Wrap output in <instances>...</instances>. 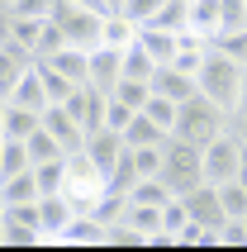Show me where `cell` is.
Masks as SVG:
<instances>
[{
  "label": "cell",
  "mask_w": 247,
  "mask_h": 252,
  "mask_svg": "<svg viewBox=\"0 0 247 252\" xmlns=\"http://www.w3.org/2000/svg\"><path fill=\"white\" fill-rule=\"evenodd\" d=\"M195 81H200V95H209L219 110L233 114L238 100H243V86H247V62H238V57L209 48V57H205V67H200Z\"/></svg>",
  "instance_id": "obj_1"
},
{
  "label": "cell",
  "mask_w": 247,
  "mask_h": 252,
  "mask_svg": "<svg viewBox=\"0 0 247 252\" xmlns=\"http://www.w3.org/2000/svg\"><path fill=\"white\" fill-rule=\"evenodd\" d=\"M228 119L233 114L228 110H219L209 95H190L185 105H181V114H176V138H185V143H195V148H205V143H214L219 133H228Z\"/></svg>",
  "instance_id": "obj_2"
},
{
  "label": "cell",
  "mask_w": 247,
  "mask_h": 252,
  "mask_svg": "<svg viewBox=\"0 0 247 252\" xmlns=\"http://www.w3.org/2000/svg\"><path fill=\"white\" fill-rule=\"evenodd\" d=\"M166 186H171V195H190L195 186H205V148H195L185 138H166V157H162V171H157Z\"/></svg>",
  "instance_id": "obj_3"
},
{
  "label": "cell",
  "mask_w": 247,
  "mask_h": 252,
  "mask_svg": "<svg viewBox=\"0 0 247 252\" xmlns=\"http://www.w3.org/2000/svg\"><path fill=\"white\" fill-rule=\"evenodd\" d=\"M53 19L62 24L67 43H76V48H100V43H105V19H110V14L105 10H86V5H71V0H57Z\"/></svg>",
  "instance_id": "obj_4"
},
{
  "label": "cell",
  "mask_w": 247,
  "mask_h": 252,
  "mask_svg": "<svg viewBox=\"0 0 247 252\" xmlns=\"http://www.w3.org/2000/svg\"><path fill=\"white\" fill-rule=\"evenodd\" d=\"M243 162H247V148L238 143V133H219L214 143H205V181L209 186H223V181H238L243 176Z\"/></svg>",
  "instance_id": "obj_5"
},
{
  "label": "cell",
  "mask_w": 247,
  "mask_h": 252,
  "mask_svg": "<svg viewBox=\"0 0 247 252\" xmlns=\"http://www.w3.org/2000/svg\"><path fill=\"white\" fill-rule=\"evenodd\" d=\"M76 200L62 190V195H43L38 200V228H43V238L48 243H62V233L71 228V219H76Z\"/></svg>",
  "instance_id": "obj_6"
},
{
  "label": "cell",
  "mask_w": 247,
  "mask_h": 252,
  "mask_svg": "<svg viewBox=\"0 0 247 252\" xmlns=\"http://www.w3.org/2000/svg\"><path fill=\"white\" fill-rule=\"evenodd\" d=\"M43 128H48V133H53L67 153H81L86 138H91V133H86V124L67 110V105H48V110H43Z\"/></svg>",
  "instance_id": "obj_7"
},
{
  "label": "cell",
  "mask_w": 247,
  "mask_h": 252,
  "mask_svg": "<svg viewBox=\"0 0 247 252\" xmlns=\"http://www.w3.org/2000/svg\"><path fill=\"white\" fill-rule=\"evenodd\" d=\"M185 200V210H190L195 224H205V228H223L228 224V210H223V200H219V186H195L190 195H181Z\"/></svg>",
  "instance_id": "obj_8"
},
{
  "label": "cell",
  "mask_w": 247,
  "mask_h": 252,
  "mask_svg": "<svg viewBox=\"0 0 247 252\" xmlns=\"http://www.w3.org/2000/svg\"><path fill=\"white\" fill-rule=\"evenodd\" d=\"M124 153H128V143H124L119 128H95V133L86 138V157H91V162H95L105 176L119 167V157H124Z\"/></svg>",
  "instance_id": "obj_9"
},
{
  "label": "cell",
  "mask_w": 247,
  "mask_h": 252,
  "mask_svg": "<svg viewBox=\"0 0 247 252\" xmlns=\"http://www.w3.org/2000/svg\"><path fill=\"white\" fill-rule=\"evenodd\" d=\"M119 81H124V48H110V43L91 48V86L114 91Z\"/></svg>",
  "instance_id": "obj_10"
},
{
  "label": "cell",
  "mask_w": 247,
  "mask_h": 252,
  "mask_svg": "<svg viewBox=\"0 0 247 252\" xmlns=\"http://www.w3.org/2000/svg\"><path fill=\"white\" fill-rule=\"evenodd\" d=\"M5 105H29V110H48L53 105V95H48V86H43V71H38V62L19 76V81L5 91Z\"/></svg>",
  "instance_id": "obj_11"
},
{
  "label": "cell",
  "mask_w": 247,
  "mask_h": 252,
  "mask_svg": "<svg viewBox=\"0 0 247 252\" xmlns=\"http://www.w3.org/2000/svg\"><path fill=\"white\" fill-rule=\"evenodd\" d=\"M152 91H157V95H171V100H181V105H185L190 95H200V81H195L190 71H181L176 62H162V67H157V76H152Z\"/></svg>",
  "instance_id": "obj_12"
},
{
  "label": "cell",
  "mask_w": 247,
  "mask_h": 252,
  "mask_svg": "<svg viewBox=\"0 0 247 252\" xmlns=\"http://www.w3.org/2000/svg\"><path fill=\"white\" fill-rule=\"evenodd\" d=\"M43 200V186H38V171H14V176H0V205H33Z\"/></svg>",
  "instance_id": "obj_13"
},
{
  "label": "cell",
  "mask_w": 247,
  "mask_h": 252,
  "mask_svg": "<svg viewBox=\"0 0 247 252\" xmlns=\"http://www.w3.org/2000/svg\"><path fill=\"white\" fill-rule=\"evenodd\" d=\"M43 128V110L29 105H0V138H29Z\"/></svg>",
  "instance_id": "obj_14"
},
{
  "label": "cell",
  "mask_w": 247,
  "mask_h": 252,
  "mask_svg": "<svg viewBox=\"0 0 247 252\" xmlns=\"http://www.w3.org/2000/svg\"><path fill=\"white\" fill-rule=\"evenodd\" d=\"M166 138H171V128H162L148 110H138L128 119V128H124V143L128 148H166Z\"/></svg>",
  "instance_id": "obj_15"
},
{
  "label": "cell",
  "mask_w": 247,
  "mask_h": 252,
  "mask_svg": "<svg viewBox=\"0 0 247 252\" xmlns=\"http://www.w3.org/2000/svg\"><path fill=\"white\" fill-rule=\"evenodd\" d=\"M43 228H33V224H24V219H14V214H0V248H10V252H19V248H43Z\"/></svg>",
  "instance_id": "obj_16"
},
{
  "label": "cell",
  "mask_w": 247,
  "mask_h": 252,
  "mask_svg": "<svg viewBox=\"0 0 247 252\" xmlns=\"http://www.w3.org/2000/svg\"><path fill=\"white\" fill-rule=\"evenodd\" d=\"M223 29V0H190V33L214 38Z\"/></svg>",
  "instance_id": "obj_17"
},
{
  "label": "cell",
  "mask_w": 247,
  "mask_h": 252,
  "mask_svg": "<svg viewBox=\"0 0 247 252\" xmlns=\"http://www.w3.org/2000/svg\"><path fill=\"white\" fill-rule=\"evenodd\" d=\"M157 67H162V62L143 48V38H133L128 48H124V76H133V81H152V76H157Z\"/></svg>",
  "instance_id": "obj_18"
},
{
  "label": "cell",
  "mask_w": 247,
  "mask_h": 252,
  "mask_svg": "<svg viewBox=\"0 0 247 252\" xmlns=\"http://www.w3.org/2000/svg\"><path fill=\"white\" fill-rule=\"evenodd\" d=\"M138 38H143V48H148L157 62H171V57H176V48H181V33H171V29H152V24L138 29Z\"/></svg>",
  "instance_id": "obj_19"
},
{
  "label": "cell",
  "mask_w": 247,
  "mask_h": 252,
  "mask_svg": "<svg viewBox=\"0 0 247 252\" xmlns=\"http://www.w3.org/2000/svg\"><path fill=\"white\" fill-rule=\"evenodd\" d=\"M124 224H133L138 233H162V205H143V200H128V214H124Z\"/></svg>",
  "instance_id": "obj_20"
},
{
  "label": "cell",
  "mask_w": 247,
  "mask_h": 252,
  "mask_svg": "<svg viewBox=\"0 0 247 252\" xmlns=\"http://www.w3.org/2000/svg\"><path fill=\"white\" fill-rule=\"evenodd\" d=\"M29 157H33V167H38V162H53V157H71L67 148H62V143L53 138V133H48V128H38V133H29Z\"/></svg>",
  "instance_id": "obj_21"
},
{
  "label": "cell",
  "mask_w": 247,
  "mask_h": 252,
  "mask_svg": "<svg viewBox=\"0 0 247 252\" xmlns=\"http://www.w3.org/2000/svg\"><path fill=\"white\" fill-rule=\"evenodd\" d=\"M38 71H43V86H48L53 105H62V100H71V95H76V81H71V76H62L53 62H43V57H38Z\"/></svg>",
  "instance_id": "obj_22"
},
{
  "label": "cell",
  "mask_w": 247,
  "mask_h": 252,
  "mask_svg": "<svg viewBox=\"0 0 247 252\" xmlns=\"http://www.w3.org/2000/svg\"><path fill=\"white\" fill-rule=\"evenodd\" d=\"M128 200H143V205H166V200H171V186H166L162 176H143V181H133Z\"/></svg>",
  "instance_id": "obj_23"
},
{
  "label": "cell",
  "mask_w": 247,
  "mask_h": 252,
  "mask_svg": "<svg viewBox=\"0 0 247 252\" xmlns=\"http://www.w3.org/2000/svg\"><path fill=\"white\" fill-rule=\"evenodd\" d=\"M133 38H138V24L128 19V14H119V10H114L110 19H105V43H110V48H128Z\"/></svg>",
  "instance_id": "obj_24"
},
{
  "label": "cell",
  "mask_w": 247,
  "mask_h": 252,
  "mask_svg": "<svg viewBox=\"0 0 247 252\" xmlns=\"http://www.w3.org/2000/svg\"><path fill=\"white\" fill-rule=\"evenodd\" d=\"M209 48H214V53L238 57V62H247V29H223V33L209 38Z\"/></svg>",
  "instance_id": "obj_25"
},
{
  "label": "cell",
  "mask_w": 247,
  "mask_h": 252,
  "mask_svg": "<svg viewBox=\"0 0 247 252\" xmlns=\"http://www.w3.org/2000/svg\"><path fill=\"white\" fill-rule=\"evenodd\" d=\"M110 95H119L124 105H133V110H143V105L152 100V81H133V76H124V81L114 86Z\"/></svg>",
  "instance_id": "obj_26"
},
{
  "label": "cell",
  "mask_w": 247,
  "mask_h": 252,
  "mask_svg": "<svg viewBox=\"0 0 247 252\" xmlns=\"http://www.w3.org/2000/svg\"><path fill=\"white\" fill-rule=\"evenodd\" d=\"M143 110H148V114H152V119H157V124H162V128H176L181 100H171V95H157V91H152V100H148V105H143Z\"/></svg>",
  "instance_id": "obj_27"
},
{
  "label": "cell",
  "mask_w": 247,
  "mask_h": 252,
  "mask_svg": "<svg viewBox=\"0 0 247 252\" xmlns=\"http://www.w3.org/2000/svg\"><path fill=\"white\" fill-rule=\"evenodd\" d=\"M57 0H10V5H0V14H29V19H53Z\"/></svg>",
  "instance_id": "obj_28"
},
{
  "label": "cell",
  "mask_w": 247,
  "mask_h": 252,
  "mask_svg": "<svg viewBox=\"0 0 247 252\" xmlns=\"http://www.w3.org/2000/svg\"><path fill=\"white\" fill-rule=\"evenodd\" d=\"M162 5H166V0H128L119 14H128V19L143 29V24H152V19H157V10H162Z\"/></svg>",
  "instance_id": "obj_29"
},
{
  "label": "cell",
  "mask_w": 247,
  "mask_h": 252,
  "mask_svg": "<svg viewBox=\"0 0 247 252\" xmlns=\"http://www.w3.org/2000/svg\"><path fill=\"white\" fill-rule=\"evenodd\" d=\"M57 48H67V33H62L57 19H48V24H43V38H38V57H53Z\"/></svg>",
  "instance_id": "obj_30"
},
{
  "label": "cell",
  "mask_w": 247,
  "mask_h": 252,
  "mask_svg": "<svg viewBox=\"0 0 247 252\" xmlns=\"http://www.w3.org/2000/svg\"><path fill=\"white\" fill-rule=\"evenodd\" d=\"M223 29H247V0H223Z\"/></svg>",
  "instance_id": "obj_31"
},
{
  "label": "cell",
  "mask_w": 247,
  "mask_h": 252,
  "mask_svg": "<svg viewBox=\"0 0 247 252\" xmlns=\"http://www.w3.org/2000/svg\"><path fill=\"white\" fill-rule=\"evenodd\" d=\"M219 238H223V248H247V224L243 219H228L219 228Z\"/></svg>",
  "instance_id": "obj_32"
},
{
  "label": "cell",
  "mask_w": 247,
  "mask_h": 252,
  "mask_svg": "<svg viewBox=\"0 0 247 252\" xmlns=\"http://www.w3.org/2000/svg\"><path fill=\"white\" fill-rule=\"evenodd\" d=\"M228 128H233V133H238V143L247 148V114H233V119H228Z\"/></svg>",
  "instance_id": "obj_33"
},
{
  "label": "cell",
  "mask_w": 247,
  "mask_h": 252,
  "mask_svg": "<svg viewBox=\"0 0 247 252\" xmlns=\"http://www.w3.org/2000/svg\"><path fill=\"white\" fill-rule=\"evenodd\" d=\"M71 5H86V10H105V14H114V10H110V0H71Z\"/></svg>",
  "instance_id": "obj_34"
},
{
  "label": "cell",
  "mask_w": 247,
  "mask_h": 252,
  "mask_svg": "<svg viewBox=\"0 0 247 252\" xmlns=\"http://www.w3.org/2000/svg\"><path fill=\"white\" fill-rule=\"evenodd\" d=\"M233 114H247V86H243V100H238V110Z\"/></svg>",
  "instance_id": "obj_35"
},
{
  "label": "cell",
  "mask_w": 247,
  "mask_h": 252,
  "mask_svg": "<svg viewBox=\"0 0 247 252\" xmlns=\"http://www.w3.org/2000/svg\"><path fill=\"white\" fill-rule=\"evenodd\" d=\"M124 5H128V0H110V10H124Z\"/></svg>",
  "instance_id": "obj_36"
},
{
  "label": "cell",
  "mask_w": 247,
  "mask_h": 252,
  "mask_svg": "<svg viewBox=\"0 0 247 252\" xmlns=\"http://www.w3.org/2000/svg\"><path fill=\"white\" fill-rule=\"evenodd\" d=\"M243 181H247V162H243Z\"/></svg>",
  "instance_id": "obj_37"
},
{
  "label": "cell",
  "mask_w": 247,
  "mask_h": 252,
  "mask_svg": "<svg viewBox=\"0 0 247 252\" xmlns=\"http://www.w3.org/2000/svg\"><path fill=\"white\" fill-rule=\"evenodd\" d=\"M0 5H10V0H0Z\"/></svg>",
  "instance_id": "obj_38"
},
{
  "label": "cell",
  "mask_w": 247,
  "mask_h": 252,
  "mask_svg": "<svg viewBox=\"0 0 247 252\" xmlns=\"http://www.w3.org/2000/svg\"><path fill=\"white\" fill-rule=\"evenodd\" d=\"M243 224H247V219H243Z\"/></svg>",
  "instance_id": "obj_39"
}]
</instances>
